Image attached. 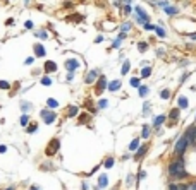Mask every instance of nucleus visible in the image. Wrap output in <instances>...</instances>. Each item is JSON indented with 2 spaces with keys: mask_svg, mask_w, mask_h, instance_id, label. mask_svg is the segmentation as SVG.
I'll list each match as a JSON object with an SVG mask.
<instances>
[{
  "mask_svg": "<svg viewBox=\"0 0 196 190\" xmlns=\"http://www.w3.org/2000/svg\"><path fill=\"white\" fill-rule=\"evenodd\" d=\"M129 68H131L129 62H124V65H122V75H126L127 72H129Z\"/></svg>",
  "mask_w": 196,
  "mask_h": 190,
  "instance_id": "c756f323",
  "label": "nucleus"
},
{
  "mask_svg": "<svg viewBox=\"0 0 196 190\" xmlns=\"http://www.w3.org/2000/svg\"><path fill=\"white\" fill-rule=\"evenodd\" d=\"M35 130H36V123H29V125H28V132H29V134H33Z\"/></svg>",
  "mask_w": 196,
  "mask_h": 190,
  "instance_id": "4c0bfd02",
  "label": "nucleus"
},
{
  "mask_svg": "<svg viewBox=\"0 0 196 190\" xmlns=\"http://www.w3.org/2000/svg\"><path fill=\"white\" fill-rule=\"evenodd\" d=\"M107 185H108V177H107L105 173H102L100 178H98V190L100 189H105Z\"/></svg>",
  "mask_w": 196,
  "mask_h": 190,
  "instance_id": "6e6552de",
  "label": "nucleus"
},
{
  "mask_svg": "<svg viewBox=\"0 0 196 190\" xmlns=\"http://www.w3.org/2000/svg\"><path fill=\"white\" fill-rule=\"evenodd\" d=\"M40 115L45 118V123H47V125L53 123V122H55V118H57L55 113H53V111H48V110H42V111H40Z\"/></svg>",
  "mask_w": 196,
  "mask_h": 190,
  "instance_id": "20e7f679",
  "label": "nucleus"
},
{
  "mask_svg": "<svg viewBox=\"0 0 196 190\" xmlns=\"http://www.w3.org/2000/svg\"><path fill=\"white\" fill-rule=\"evenodd\" d=\"M42 84H43V86H52V79H50V77H43Z\"/></svg>",
  "mask_w": 196,
  "mask_h": 190,
  "instance_id": "72a5a7b5",
  "label": "nucleus"
},
{
  "mask_svg": "<svg viewBox=\"0 0 196 190\" xmlns=\"http://www.w3.org/2000/svg\"><path fill=\"white\" fill-rule=\"evenodd\" d=\"M103 166H105L107 170H110V168L114 166V159H112V158H107L105 161H103Z\"/></svg>",
  "mask_w": 196,
  "mask_h": 190,
  "instance_id": "a878e982",
  "label": "nucleus"
},
{
  "mask_svg": "<svg viewBox=\"0 0 196 190\" xmlns=\"http://www.w3.org/2000/svg\"><path fill=\"white\" fill-rule=\"evenodd\" d=\"M107 106H108V101H107V99H100V103H98V108H107Z\"/></svg>",
  "mask_w": 196,
  "mask_h": 190,
  "instance_id": "2f4dec72",
  "label": "nucleus"
},
{
  "mask_svg": "<svg viewBox=\"0 0 196 190\" xmlns=\"http://www.w3.org/2000/svg\"><path fill=\"white\" fill-rule=\"evenodd\" d=\"M72 79H74V74H69V75H67V81H69V82L72 81Z\"/></svg>",
  "mask_w": 196,
  "mask_h": 190,
  "instance_id": "6e6d98bb",
  "label": "nucleus"
},
{
  "mask_svg": "<svg viewBox=\"0 0 196 190\" xmlns=\"http://www.w3.org/2000/svg\"><path fill=\"white\" fill-rule=\"evenodd\" d=\"M19 123H21L22 127H28V125H29V115H26V113H24V115L21 116V120H19Z\"/></svg>",
  "mask_w": 196,
  "mask_h": 190,
  "instance_id": "aec40b11",
  "label": "nucleus"
},
{
  "mask_svg": "<svg viewBox=\"0 0 196 190\" xmlns=\"http://www.w3.org/2000/svg\"><path fill=\"white\" fill-rule=\"evenodd\" d=\"M107 86H108V84H107V77H103V75H102V77H98V82H97V93H98V94H100V93H103Z\"/></svg>",
  "mask_w": 196,
  "mask_h": 190,
  "instance_id": "0eeeda50",
  "label": "nucleus"
},
{
  "mask_svg": "<svg viewBox=\"0 0 196 190\" xmlns=\"http://www.w3.org/2000/svg\"><path fill=\"white\" fill-rule=\"evenodd\" d=\"M35 55L36 57H45V48L42 45H35Z\"/></svg>",
  "mask_w": 196,
  "mask_h": 190,
  "instance_id": "dca6fc26",
  "label": "nucleus"
},
{
  "mask_svg": "<svg viewBox=\"0 0 196 190\" xmlns=\"http://www.w3.org/2000/svg\"><path fill=\"white\" fill-rule=\"evenodd\" d=\"M117 38H119V40H120V41H122V40H124V38H126V33H120V34H119V36H117Z\"/></svg>",
  "mask_w": 196,
  "mask_h": 190,
  "instance_id": "864d4df0",
  "label": "nucleus"
},
{
  "mask_svg": "<svg viewBox=\"0 0 196 190\" xmlns=\"http://www.w3.org/2000/svg\"><path fill=\"white\" fill-rule=\"evenodd\" d=\"M98 170H100V166H95V168H93V171H91L90 175H93V173H97V171H98Z\"/></svg>",
  "mask_w": 196,
  "mask_h": 190,
  "instance_id": "5fc2aeb1",
  "label": "nucleus"
},
{
  "mask_svg": "<svg viewBox=\"0 0 196 190\" xmlns=\"http://www.w3.org/2000/svg\"><path fill=\"white\" fill-rule=\"evenodd\" d=\"M138 48H140V52H146L148 43H145V41H140V43H138Z\"/></svg>",
  "mask_w": 196,
  "mask_h": 190,
  "instance_id": "7c9ffc66",
  "label": "nucleus"
},
{
  "mask_svg": "<svg viewBox=\"0 0 196 190\" xmlns=\"http://www.w3.org/2000/svg\"><path fill=\"white\" fill-rule=\"evenodd\" d=\"M140 149V139H133L129 144V151H138Z\"/></svg>",
  "mask_w": 196,
  "mask_h": 190,
  "instance_id": "f3484780",
  "label": "nucleus"
},
{
  "mask_svg": "<svg viewBox=\"0 0 196 190\" xmlns=\"http://www.w3.org/2000/svg\"><path fill=\"white\" fill-rule=\"evenodd\" d=\"M124 12H126V14H131V12H133V7H131V4H129V2H124Z\"/></svg>",
  "mask_w": 196,
  "mask_h": 190,
  "instance_id": "c85d7f7f",
  "label": "nucleus"
},
{
  "mask_svg": "<svg viewBox=\"0 0 196 190\" xmlns=\"http://www.w3.org/2000/svg\"><path fill=\"white\" fill-rule=\"evenodd\" d=\"M47 106H48L50 110H52V108H57V106H59V101L50 98V99H47Z\"/></svg>",
  "mask_w": 196,
  "mask_h": 190,
  "instance_id": "412c9836",
  "label": "nucleus"
},
{
  "mask_svg": "<svg viewBox=\"0 0 196 190\" xmlns=\"http://www.w3.org/2000/svg\"><path fill=\"white\" fill-rule=\"evenodd\" d=\"M150 136H151V127H150V125H143V132H141V137H143V139H148Z\"/></svg>",
  "mask_w": 196,
  "mask_h": 190,
  "instance_id": "2eb2a0df",
  "label": "nucleus"
},
{
  "mask_svg": "<svg viewBox=\"0 0 196 190\" xmlns=\"http://www.w3.org/2000/svg\"><path fill=\"white\" fill-rule=\"evenodd\" d=\"M120 86H122V84H120V81H119V79H115V81L108 82V91L115 93V91H119V88H120Z\"/></svg>",
  "mask_w": 196,
  "mask_h": 190,
  "instance_id": "1a4fd4ad",
  "label": "nucleus"
},
{
  "mask_svg": "<svg viewBox=\"0 0 196 190\" xmlns=\"http://www.w3.org/2000/svg\"><path fill=\"white\" fill-rule=\"evenodd\" d=\"M145 29H148V31H155V29H157V26H153V24H150V22H146V24H145Z\"/></svg>",
  "mask_w": 196,
  "mask_h": 190,
  "instance_id": "e433bc0d",
  "label": "nucleus"
},
{
  "mask_svg": "<svg viewBox=\"0 0 196 190\" xmlns=\"http://www.w3.org/2000/svg\"><path fill=\"white\" fill-rule=\"evenodd\" d=\"M188 146H189V141H188V137L186 136H182V137H179V141L175 142V146H174V152L177 154V156L181 158L184 152H186V149H188Z\"/></svg>",
  "mask_w": 196,
  "mask_h": 190,
  "instance_id": "f03ea898",
  "label": "nucleus"
},
{
  "mask_svg": "<svg viewBox=\"0 0 196 190\" xmlns=\"http://www.w3.org/2000/svg\"><path fill=\"white\" fill-rule=\"evenodd\" d=\"M177 105H179V110H186L189 106V105H188V98H186V96H179Z\"/></svg>",
  "mask_w": 196,
  "mask_h": 190,
  "instance_id": "9d476101",
  "label": "nucleus"
},
{
  "mask_svg": "<svg viewBox=\"0 0 196 190\" xmlns=\"http://www.w3.org/2000/svg\"><path fill=\"white\" fill-rule=\"evenodd\" d=\"M45 70H47V72H55L57 65L53 63V62H47V63H45Z\"/></svg>",
  "mask_w": 196,
  "mask_h": 190,
  "instance_id": "a211bd4d",
  "label": "nucleus"
},
{
  "mask_svg": "<svg viewBox=\"0 0 196 190\" xmlns=\"http://www.w3.org/2000/svg\"><path fill=\"white\" fill-rule=\"evenodd\" d=\"M29 190H42V187H38V185H33V187H29Z\"/></svg>",
  "mask_w": 196,
  "mask_h": 190,
  "instance_id": "8fccbe9b",
  "label": "nucleus"
},
{
  "mask_svg": "<svg viewBox=\"0 0 196 190\" xmlns=\"http://www.w3.org/2000/svg\"><path fill=\"white\" fill-rule=\"evenodd\" d=\"M160 98L162 99H169V98H170V91H169V89H163L160 93Z\"/></svg>",
  "mask_w": 196,
  "mask_h": 190,
  "instance_id": "cd10ccee",
  "label": "nucleus"
},
{
  "mask_svg": "<svg viewBox=\"0 0 196 190\" xmlns=\"http://www.w3.org/2000/svg\"><path fill=\"white\" fill-rule=\"evenodd\" d=\"M169 175L172 178H175V180H182V178L188 177V173L184 170V158L182 156L169 164Z\"/></svg>",
  "mask_w": 196,
  "mask_h": 190,
  "instance_id": "f257e3e1",
  "label": "nucleus"
},
{
  "mask_svg": "<svg viewBox=\"0 0 196 190\" xmlns=\"http://www.w3.org/2000/svg\"><path fill=\"white\" fill-rule=\"evenodd\" d=\"M143 113H150V103H145V106H143Z\"/></svg>",
  "mask_w": 196,
  "mask_h": 190,
  "instance_id": "a19ab883",
  "label": "nucleus"
},
{
  "mask_svg": "<svg viewBox=\"0 0 196 190\" xmlns=\"http://www.w3.org/2000/svg\"><path fill=\"white\" fill-rule=\"evenodd\" d=\"M169 190H188V185H184V183H170L169 185Z\"/></svg>",
  "mask_w": 196,
  "mask_h": 190,
  "instance_id": "4468645a",
  "label": "nucleus"
},
{
  "mask_svg": "<svg viewBox=\"0 0 196 190\" xmlns=\"http://www.w3.org/2000/svg\"><path fill=\"white\" fill-rule=\"evenodd\" d=\"M5 151H7V147H5V146H0V154H4Z\"/></svg>",
  "mask_w": 196,
  "mask_h": 190,
  "instance_id": "3c124183",
  "label": "nucleus"
},
{
  "mask_svg": "<svg viewBox=\"0 0 196 190\" xmlns=\"http://www.w3.org/2000/svg\"><path fill=\"white\" fill-rule=\"evenodd\" d=\"M184 136L188 137V141L191 146H196V125H191L188 127V130L184 132Z\"/></svg>",
  "mask_w": 196,
  "mask_h": 190,
  "instance_id": "7ed1b4c3",
  "label": "nucleus"
},
{
  "mask_svg": "<svg viewBox=\"0 0 196 190\" xmlns=\"http://www.w3.org/2000/svg\"><path fill=\"white\" fill-rule=\"evenodd\" d=\"M83 190H88V183H83Z\"/></svg>",
  "mask_w": 196,
  "mask_h": 190,
  "instance_id": "13d9d810",
  "label": "nucleus"
},
{
  "mask_svg": "<svg viewBox=\"0 0 196 190\" xmlns=\"http://www.w3.org/2000/svg\"><path fill=\"white\" fill-rule=\"evenodd\" d=\"M189 38H191V40H196V33H193V34H189Z\"/></svg>",
  "mask_w": 196,
  "mask_h": 190,
  "instance_id": "4d7b16f0",
  "label": "nucleus"
},
{
  "mask_svg": "<svg viewBox=\"0 0 196 190\" xmlns=\"http://www.w3.org/2000/svg\"><path fill=\"white\" fill-rule=\"evenodd\" d=\"M33 63V57H29V58H26V65H31Z\"/></svg>",
  "mask_w": 196,
  "mask_h": 190,
  "instance_id": "49530a36",
  "label": "nucleus"
},
{
  "mask_svg": "<svg viewBox=\"0 0 196 190\" xmlns=\"http://www.w3.org/2000/svg\"><path fill=\"white\" fill-rule=\"evenodd\" d=\"M120 29H122V33H126V31H129V29H131V22H124Z\"/></svg>",
  "mask_w": 196,
  "mask_h": 190,
  "instance_id": "f704fd0d",
  "label": "nucleus"
},
{
  "mask_svg": "<svg viewBox=\"0 0 196 190\" xmlns=\"http://www.w3.org/2000/svg\"><path fill=\"white\" fill-rule=\"evenodd\" d=\"M79 60H76V58H69V60H65V68L69 70V74H74V70H77L79 68Z\"/></svg>",
  "mask_w": 196,
  "mask_h": 190,
  "instance_id": "39448f33",
  "label": "nucleus"
},
{
  "mask_svg": "<svg viewBox=\"0 0 196 190\" xmlns=\"http://www.w3.org/2000/svg\"><path fill=\"white\" fill-rule=\"evenodd\" d=\"M133 183V175H129V177H127V185H131Z\"/></svg>",
  "mask_w": 196,
  "mask_h": 190,
  "instance_id": "603ef678",
  "label": "nucleus"
},
{
  "mask_svg": "<svg viewBox=\"0 0 196 190\" xmlns=\"http://www.w3.org/2000/svg\"><path fill=\"white\" fill-rule=\"evenodd\" d=\"M5 190H14V187H9V189H5Z\"/></svg>",
  "mask_w": 196,
  "mask_h": 190,
  "instance_id": "bf43d9fd",
  "label": "nucleus"
},
{
  "mask_svg": "<svg viewBox=\"0 0 196 190\" xmlns=\"http://www.w3.org/2000/svg\"><path fill=\"white\" fill-rule=\"evenodd\" d=\"M148 93H150V89H148L146 86H141V88H140V96H141V98H146Z\"/></svg>",
  "mask_w": 196,
  "mask_h": 190,
  "instance_id": "393cba45",
  "label": "nucleus"
},
{
  "mask_svg": "<svg viewBox=\"0 0 196 190\" xmlns=\"http://www.w3.org/2000/svg\"><path fill=\"white\" fill-rule=\"evenodd\" d=\"M169 116H170L174 122H177V118H179V108H174L172 111H170V115H169Z\"/></svg>",
  "mask_w": 196,
  "mask_h": 190,
  "instance_id": "5701e85b",
  "label": "nucleus"
},
{
  "mask_svg": "<svg viewBox=\"0 0 196 190\" xmlns=\"http://www.w3.org/2000/svg\"><path fill=\"white\" fill-rule=\"evenodd\" d=\"M163 12L167 14V15H175V14H179V9H177V7H174V5H169V7H165V9H163Z\"/></svg>",
  "mask_w": 196,
  "mask_h": 190,
  "instance_id": "ddd939ff",
  "label": "nucleus"
},
{
  "mask_svg": "<svg viewBox=\"0 0 196 190\" xmlns=\"http://www.w3.org/2000/svg\"><path fill=\"white\" fill-rule=\"evenodd\" d=\"M112 46H114V48H119V46H120V40H119V38L114 41V45H112Z\"/></svg>",
  "mask_w": 196,
  "mask_h": 190,
  "instance_id": "37998d69",
  "label": "nucleus"
},
{
  "mask_svg": "<svg viewBox=\"0 0 196 190\" xmlns=\"http://www.w3.org/2000/svg\"><path fill=\"white\" fill-rule=\"evenodd\" d=\"M155 33L158 34L160 38H165V29H163L162 26H157V29H155Z\"/></svg>",
  "mask_w": 196,
  "mask_h": 190,
  "instance_id": "bb28decb",
  "label": "nucleus"
},
{
  "mask_svg": "<svg viewBox=\"0 0 196 190\" xmlns=\"http://www.w3.org/2000/svg\"><path fill=\"white\" fill-rule=\"evenodd\" d=\"M29 106H31L29 103H24V101L21 103V110H22V111H28V110H29Z\"/></svg>",
  "mask_w": 196,
  "mask_h": 190,
  "instance_id": "58836bf2",
  "label": "nucleus"
},
{
  "mask_svg": "<svg viewBox=\"0 0 196 190\" xmlns=\"http://www.w3.org/2000/svg\"><path fill=\"white\" fill-rule=\"evenodd\" d=\"M24 26L28 27V29H33V22H31V21H26V24H24Z\"/></svg>",
  "mask_w": 196,
  "mask_h": 190,
  "instance_id": "a18cd8bd",
  "label": "nucleus"
},
{
  "mask_svg": "<svg viewBox=\"0 0 196 190\" xmlns=\"http://www.w3.org/2000/svg\"><path fill=\"white\" fill-rule=\"evenodd\" d=\"M36 36L40 38V40H47L48 36H47V31H40V33H36Z\"/></svg>",
  "mask_w": 196,
  "mask_h": 190,
  "instance_id": "c9c22d12",
  "label": "nucleus"
},
{
  "mask_svg": "<svg viewBox=\"0 0 196 190\" xmlns=\"http://www.w3.org/2000/svg\"><path fill=\"white\" fill-rule=\"evenodd\" d=\"M129 84H131L133 88H141V86H140V77H131Z\"/></svg>",
  "mask_w": 196,
  "mask_h": 190,
  "instance_id": "b1692460",
  "label": "nucleus"
},
{
  "mask_svg": "<svg viewBox=\"0 0 196 190\" xmlns=\"http://www.w3.org/2000/svg\"><path fill=\"white\" fill-rule=\"evenodd\" d=\"M188 77H189V74H188V72H186V74H182V77L179 79V82H186V81H188Z\"/></svg>",
  "mask_w": 196,
  "mask_h": 190,
  "instance_id": "79ce46f5",
  "label": "nucleus"
},
{
  "mask_svg": "<svg viewBox=\"0 0 196 190\" xmlns=\"http://www.w3.org/2000/svg\"><path fill=\"white\" fill-rule=\"evenodd\" d=\"M77 115V106H71L69 108V116H76Z\"/></svg>",
  "mask_w": 196,
  "mask_h": 190,
  "instance_id": "473e14b6",
  "label": "nucleus"
},
{
  "mask_svg": "<svg viewBox=\"0 0 196 190\" xmlns=\"http://www.w3.org/2000/svg\"><path fill=\"white\" fill-rule=\"evenodd\" d=\"M188 190H196V183H191V185H188Z\"/></svg>",
  "mask_w": 196,
  "mask_h": 190,
  "instance_id": "de8ad7c7",
  "label": "nucleus"
},
{
  "mask_svg": "<svg viewBox=\"0 0 196 190\" xmlns=\"http://www.w3.org/2000/svg\"><path fill=\"white\" fill-rule=\"evenodd\" d=\"M143 178H146V171H145V170L140 171V180H143Z\"/></svg>",
  "mask_w": 196,
  "mask_h": 190,
  "instance_id": "c03bdc74",
  "label": "nucleus"
},
{
  "mask_svg": "<svg viewBox=\"0 0 196 190\" xmlns=\"http://www.w3.org/2000/svg\"><path fill=\"white\" fill-rule=\"evenodd\" d=\"M59 144H60L59 139H53V141L48 144V147H47V156H53V154H55L57 151H59Z\"/></svg>",
  "mask_w": 196,
  "mask_h": 190,
  "instance_id": "423d86ee",
  "label": "nucleus"
},
{
  "mask_svg": "<svg viewBox=\"0 0 196 190\" xmlns=\"http://www.w3.org/2000/svg\"><path fill=\"white\" fill-rule=\"evenodd\" d=\"M150 74H151V68L150 67H143L141 68V77L145 79V77H150Z\"/></svg>",
  "mask_w": 196,
  "mask_h": 190,
  "instance_id": "4be33fe9",
  "label": "nucleus"
},
{
  "mask_svg": "<svg viewBox=\"0 0 196 190\" xmlns=\"http://www.w3.org/2000/svg\"><path fill=\"white\" fill-rule=\"evenodd\" d=\"M97 75H98L97 70H90V72L86 74V79H84V81H86V84H91V82L97 79Z\"/></svg>",
  "mask_w": 196,
  "mask_h": 190,
  "instance_id": "9b49d317",
  "label": "nucleus"
},
{
  "mask_svg": "<svg viewBox=\"0 0 196 190\" xmlns=\"http://www.w3.org/2000/svg\"><path fill=\"white\" fill-rule=\"evenodd\" d=\"M146 149H148L146 146H141L140 149L136 151V154H134V159H140V158L143 156V154H145V152H146Z\"/></svg>",
  "mask_w": 196,
  "mask_h": 190,
  "instance_id": "6ab92c4d",
  "label": "nucleus"
},
{
  "mask_svg": "<svg viewBox=\"0 0 196 190\" xmlns=\"http://www.w3.org/2000/svg\"><path fill=\"white\" fill-rule=\"evenodd\" d=\"M165 118H167L165 115H158V116H155V120H153V127H155V129H158L162 123H165Z\"/></svg>",
  "mask_w": 196,
  "mask_h": 190,
  "instance_id": "f8f14e48",
  "label": "nucleus"
},
{
  "mask_svg": "<svg viewBox=\"0 0 196 190\" xmlns=\"http://www.w3.org/2000/svg\"><path fill=\"white\" fill-rule=\"evenodd\" d=\"M186 65H189L188 60H181V67H186Z\"/></svg>",
  "mask_w": 196,
  "mask_h": 190,
  "instance_id": "09e8293b",
  "label": "nucleus"
},
{
  "mask_svg": "<svg viewBox=\"0 0 196 190\" xmlns=\"http://www.w3.org/2000/svg\"><path fill=\"white\" fill-rule=\"evenodd\" d=\"M0 88H2V89H9V88H10V84L5 82V81H0Z\"/></svg>",
  "mask_w": 196,
  "mask_h": 190,
  "instance_id": "ea45409f",
  "label": "nucleus"
}]
</instances>
